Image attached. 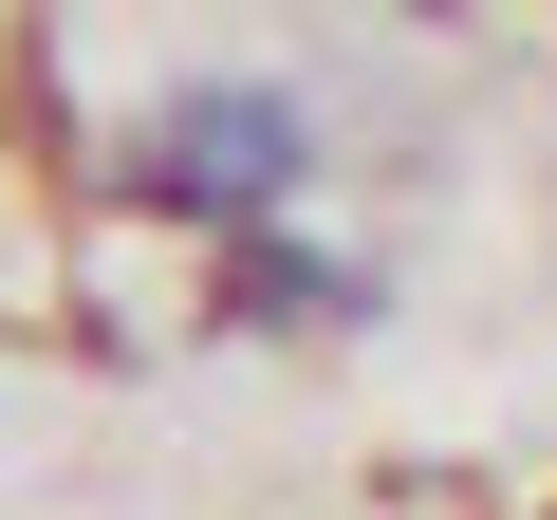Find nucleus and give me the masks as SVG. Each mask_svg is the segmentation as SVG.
I'll return each mask as SVG.
<instances>
[{
    "label": "nucleus",
    "instance_id": "nucleus-2",
    "mask_svg": "<svg viewBox=\"0 0 557 520\" xmlns=\"http://www.w3.org/2000/svg\"><path fill=\"white\" fill-rule=\"evenodd\" d=\"M205 260H223L205 298H223L242 335H335V317H372V280H354L335 242H298V223H242V242H205Z\"/></svg>",
    "mask_w": 557,
    "mask_h": 520
},
{
    "label": "nucleus",
    "instance_id": "nucleus-1",
    "mask_svg": "<svg viewBox=\"0 0 557 520\" xmlns=\"http://www.w3.org/2000/svg\"><path fill=\"white\" fill-rule=\"evenodd\" d=\"M298 186H317V112L278 94V75H186V94L131 131V205H149V223H205V242L298 223Z\"/></svg>",
    "mask_w": 557,
    "mask_h": 520
}]
</instances>
